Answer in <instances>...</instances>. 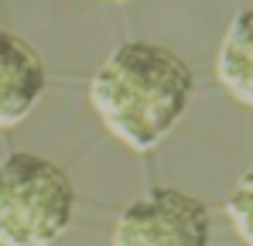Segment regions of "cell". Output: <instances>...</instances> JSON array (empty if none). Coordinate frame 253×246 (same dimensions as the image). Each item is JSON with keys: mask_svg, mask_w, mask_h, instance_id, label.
Wrapping results in <instances>:
<instances>
[{"mask_svg": "<svg viewBox=\"0 0 253 246\" xmlns=\"http://www.w3.org/2000/svg\"><path fill=\"white\" fill-rule=\"evenodd\" d=\"M195 76L185 58L151 41L120 44L89 82L103 126L130 151H151L188 110Z\"/></svg>", "mask_w": 253, "mask_h": 246, "instance_id": "obj_1", "label": "cell"}, {"mask_svg": "<svg viewBox=\"0 0 253 246\" xmlns=\"http://www.w3.org/2000/svg\"><path fill=\"white\" fill-rule=\"evenodd\" d=\"M72 208L76 188L55 161L24 151L0 161V246H55Z\"/></svg>", "mask_w": 253, "mask_h": 246, "instance_id": "obj_2", "label": "cell"}, {"mask_svg": "<svg viewBox=\"0 0 253 246\" xmlns=\"http://www.w3.org/2000/svg\"><path fill=\"white\" fill-rule=\"evenodd\" d=\"M209 208L174 188H154L113 222L110 246H209Z\"/></svg>", "mask_w": 253, "mask_h": 246, "instance_id": "obj_3", "label": "cell"}, {"mask_svg": "<svg viewBox=\"0 0 253 246\" xmlns=\"http://www.w3.org/2000/svg\"><path fill=\"white\" fill-rule=\"evenodd\" d=\"M48 72L42 55L24 38L0 31V130L17 126L42 99Z\"/></svg>", "mask_w": 253, "mask_h": 246, "instance_id": "obj_4", "label": "cell"}, {"mask_svg": "<svg viewBox=\"0 0 253 246\" xmlns=\"http://www.w3.org/2000/svg\"><path fill=\"white\" fill-rule=\"evenodd\" d=\"M215 76L236 103L253 110V7H243L226 28L215 55Z\"/></svg>", "mask_w": 253, "mask_h": 246, "instance_id": "obj_5", "label": "cell"}, {"mask_svg": "<svg viewBox=\"0 0 253 246\" xmlns=\"http://www.w3.org/2000/svg\"><path fill=\"white\" fill-rule=\"evenodd\" d=\"M226 215H229L236 236L247 246H253V171H247V174L236 181V188L229 192V199H226Z\"/></svg>", "mask_w": 253, "mask_h": 246, "instance_id": "obj_6", "label": "cell"}]
</instances>
